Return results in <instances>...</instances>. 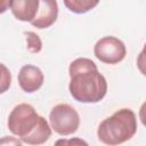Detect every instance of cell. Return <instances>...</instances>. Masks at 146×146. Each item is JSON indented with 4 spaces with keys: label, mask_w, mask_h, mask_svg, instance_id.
<instances>
[{
    "label": "cell",
    "mask_w": 146,
    "mask_h": 146,
    "mask_svg": "<svg viewBox=\"0 0 146 146\" xmlns=\"http://www.w3.org/2000/svg\"><path fill=\"white\" fill-rule=\"evenodd\" d=\"M40 0H13L10 1V10L13 15L22 22H32L36 15Z\"/></svg>",
    "instance_id": "cell-8"
},
{
    "label": "cell",
    "mask_w": 146,
    "mask_h": 146,
    "mask_svg": "<svg viewBox=\"0 0 146 146\" xmlns=\"http://www.w3.org/2000/svg\"><path fill=\"white\" fill-rule=\"evenodd\" d=\"M71 78L68 90L71 96L81 103H98L107 92L105 76L99 73L97 65L89 58L80 57L70 64Z\"/></svg>",
    "instance_id": "cell-1"
},
{
    "label": "cell",
    "mask_w": 146,
    "mask_h": 146,
    "mask_svg": "<svg viewBox=\"0 0 146 146\" xmlns=\"http://www.w3.org/2000/svg\"><path fill=\"white\" fill-rule=\"evenodd\" d=\"M0 146H23V145L18 138L11 136H5L0 138Z\"/></svg>",
    "instance_id": "cell-13"
},
{
    "label": "cell",
    "mask_w": 146,
    "mask_h": 146,
    "mask_svg": "<svg viewBox=\"0 0 146 146\" xmlns=\"http://www.w3.org/2000/svg\"><path fill=\"white\" fill-rule=\"evenodd\" d=\"M9 7H10V1L9 0H0V14L5 13Z\"/></svg>",
    "instance_id": "cell-14"
},
{
    "label": "cell",
    "mask_w": 146,
    "mask_h": 146,
    "mask_svg": "<svg viewBox=\"0 0 146 146\" xmlns=\"http://www.w3.org/2000/svg\"><path fill=\"white\" fill-rule=\"evenodd\" d=\"M11 83V73L8 67L0 63V94L6 92Z\"/></svg>",
    "instance_id": "cell-11"
},
{
    "label": "cell",
    "mask_w": 146,
    "mask_h": 146,
    "mask_svg": "<svg viewBox=\"0 0 146 146\" xmlns=\"http://www.w3.org/2000/svg\"><path fill=\"white\" fill-rule=\"evenodd\" d=\"M7 124L13 135L29 145H41L51 136V128L47 120L26 103L18 104L11 110Z\"/></svg>",
    "instance_id": "cell-2"
},
{
    "label": "cell",
    "mask_w": 146,
    "mask_h": 146,
    "mask_svg": "<svg viewBox=\"0 0 146 146\" xmlns=\"http://www.w3.org/2000/svg\"><path fill=\"white\" fill-rule=\"evenodd\" d=\"M64 5L75 14H84L96 7L98 5V1L92 0H64Z\"/></svg>",
    "instance_id": "cell-9"
},
{
    "label": "cell",
    "mask_w": 146,
    "mask_h": 146,
    "mask_svg": "<svg viewBox=\"0 0 146 146\" xmlns=\"http://www.w3.org/2000/svg\"><path fill=\"white\" fill-rule=\"evenodd\" d=\"M58 16V5L55 0H41L39 1V8L35 17L31 22L34 27L47 29L51 26Z\"/></svg>",
    "instance_id": "cell-7"
},
{
    "label": "cell",
    "mask_w": 146,
    "mask_h": 146,
    "mask_svg": "<svg viewBox=\"0 0 146 146\" xmlns=\"http://www.w3.org/2000/svg\"><path fill=\"white\" fill-rule=\"evenodd\" d=\"M95 56L105 64H117L124 59L127 49L124 43L112 35L99 39L94 47Z\"/></svg>",
    "instance_id": "cell-5"
},
{
    "label": "cell",
    "mask_w": 146,
    "mask_h": 146,
    "mask_svg": "<svg viewBox=\"0 0 146 146\" xmlns=\"http://www.w3.org/2000/svg\"><path fill=\"white\" fill-rule=\"evenodd\" d=\"M43 73L42 71L31 64L22 66L18 73V83L23 91L32 94L41 88L43 84Z\"/></svg>",
    "instance_id": "cell-6"
},
{
    "label": "cell",
    "mask_w": 146,
    "mask_h": 146,
    "mask_svg": "<svg viewBox=\"0 0 146 146\" xmlns=\"http://www.w3.org/2000/svg\"><path fill=\"white\" fill-rule=\"evenodd\" d=\"M54 146H89V145L86 140L74 137V138H70V139L60 138L55 141Z\"/></svg>",
    "instance_id": "cell-12"
},
{
    "label": "cell",
    "mask_w": 146,
    "mask_h": 146,
    "mask_svg": "<svg viewBox=\"0 0 146 146\" xmlns=\"http://www.w3.org/2000/svg\"><path fill=\"white\" fill-rule=\"evenodd\" d=\"M50 128L60 136L74 133L80 125V115L68 104L56 105L49 114Z\"/></svg>",
    "instance_id": "cell-4"
},
{
    "label": "cell",
    "mask_w": 146,
    "mask_h": 146,
    "mask_svg": "<svg viewBox=\"0 0 146 146\" xmlns=\"http://www.w3.org/2000/svg\"><path fill=\"white\" fill-rule=\"evenodd\" d=\"M25 36H26V43H27V49L33 52V54H36L39 51H41L42 49V41L40 39V36L34 33V32H31V31H27V32H24Z\"/></svg>",
    "instance_id": "cell-10"
},
{
    "label": "cell",
    "mask_w": 146,
    "mask_h": 146,
    "mask_svg": "<svg viewBox=\"0 0 146 146\" xmlns=\"http://www.w3.org/2000/svg\"><path fill=\"white\" fill-rule=\"evenodd\" d=\"M137 127L135 112L130 108H121L100 122L97 136L103 144L117 146L130 140L137 132Z\"/></svg>",
    "instance_id": "cell-3"
}]
</instances>
